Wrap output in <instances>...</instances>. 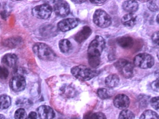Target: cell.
I'll return each mask as SVG.
<instances>
[{
    "instance_id": "d6986e66",
    "label": "cell",
    "mask_w": 159,
    "mask_h": 119,
    "mask_svg": "<svg viewBox=\"0 0 159 119\" xmlns=\"http://www.w3.org/2000/svg\"><path fill=\"white\" fill-rule=\"evenodd\" d=\"M60 51L63 53H69L72 48V45L67 39H62L59 43Z\"/></svg>"
},
{
    "instance_id": "277c9868",
    "label": "cell",
    "mask_w": 159,
    "mask_h": 119,
    "mask_svg": "<svg viewBox=\"0 0 159 119\" xmlns=\"http://www.w3.org/2000/svg\"><path fill=\"white\" fill-rule=\"evenodd\" d=\"M114 66L118 72L126 78H130L134 75V66L128 60L121 59L117 61Z\"/></svg>"
},
{
    "instance_id": "836d02e7",
    "label": "cell",
    "mask_w": 159,
    "mask_h": 119,
    "mask_svg": "<svg viewBox=\"0 0 159 119\" xmlns=\"http://www.w3.org/2000/svg\"><path fill=\"white\" fill-rule=\"evenodd\" d=\"M72 2H73L75 3L80 4V3H82L84 2H86V1H72Z\"/></svg>"
},
{
    "instance_id": "9a60e30c",
    "label": "cell",
    "mask_w": 159,
    "mask_h": 119,
    "mask_svg": "<svg viewBox=\"0 0 159 119\" xmlns=\"http://www.w3.org/2000/svg\"><path fill=\"white\" fill-rule=\"evenodd\" d=\"M117 43L122 48L128 49L132 47L134 45V40L132 37L129 36H123L118 38Z\"/></svg>"
},
{
    "instance_id": "e575fe53",
    "label": "cell",
    "mask_w": 159,
    "mask_h": 119,
    "mask_svg": "<svg viewBox=\"0 0 159 119\" xmlns=\"http://www.w3.org/2000/svg\"><path fill=\"white\" fill-rule=\"evenodd\" d=\"M155 75H156V76L157 77H158V78H159V69L158 70H157V71H156V73H155Z\"/></svg>"
},
{
    "instance_id": "4dcf8cb0",
    "label": "cell",
    "mask_w": 159,
    "mask_h": 119,
    "mask_svg": "<svg viewBox=\"0 0 159 119\" xmlns=\"http://www.w3.org/2000/svg\"><path fill=\"white\" fill-rule=\"evenodd\" d=\"M30 103V102L29 100L24 99V100H20L18 101V103H17V104L19 106H25V105L27 104Z\"/></svg>"
},
{
    "instance_id": "f1b7e54d",
    "label": "cell",
    "mask_w": 159,
    "mask_h": 119,
    "mask_svg": "<svg viewBox=\"0 0 159 119\" xmlns=\"http://www.w3.org/2000/svg\"><path fill=\"white\" fill-rule=\"evenodd\" d=\"M148 8L152 12H156L159 9L158 7L155 2H150L148 4Z\"/></svg>"
},
{
    "instance_id": "7a4b0ae2",
    "label": "cell",
    "mask_w": 159,
    "mask_h": 119,
    "mask_svg": "<svg viewBox=\"0 0 159 119\" xmlns=\"http://www.w3.org/2000/svg\"><path fill=\"white\" fill-rule=\"evenodd\" d=\"M33 51L40 59L45 61H54L56 54L50 47L44 43H37L34 45Z\"/></svg>"
},
{
    "instance_id": "ba28073f",
    "label": "cell",
    "mask_w": 159,
    "mask_h": 119,
    "mask_svg": "<svg viewBox=\"0 0 159 119\" xmlns=\"http://www.w3.org/2000/svg\"><path fill=\"white\" fill-rule=\"evenodd\" d=\"M54 10L56 15L61 17L67 16L70 11L69 3L64 1H56L54 6Z\"/></svg>"
},
{
    "instance_id": "f35d334b",
    "label": "cell",
    "mask_w": 159,
    "mask_h": 119,
    "mask_svg": "<svg viewBox=\"0 0 159 119\" xmlns=\"http://www.w3.org/2000/svg\"></svg>"
},
{
    "instance_id": "3957f363",
    "label": "cell",
    "mask_w": 159,
    "mask_h": 119,
    "mask_svg": "<svg viewBox=\"0 0 159 119\" xmlns=\"http://www.w3.org/2000/svg\"><path fill=\"white\" fill-rule=\"evenodd\" d=\"M71 72L75 77L82 80H89L99 75L98 70L91 69L85 66L79 65L72 68Z\"/></svg>"
},
{
    "instance_id": "ffe728a7",
    "label": "cell",
    "mask_w": 159,
    "mask_h": 119,
    "mask_svg": "<svg viewBox=\"0 0 159 119\" xmlns=\"http://www.w3.org/2000/svg\"><path fill=\"white\" fill-rule=\"evenodd\" d=\"M11 99L6 94H2L0 96V109H5L11 105Z\"/></svg>"
},
{
    "instance_id": "8992f818",
    "label": "cell",
    "mask_w": 159,
    "mask_h": 119,
    "mask_svg": "<svg viewBox=\"0 0 159 119\" xmlns=\"http://www.w3.org/2000/svg\"><path fill=\"white\" fill-rule=\"evenodd\" d=\"M134 63L137 67L143 69L152 67L155 63V60L151 55L147 53H141L134 57Z\"/></svg>"
},
{
    "instance_id": "8d00e7d4",
    "label": "cell",
    "mask_w": 159,
    "mask_h": 119,
    "mask_svg": "<svg viewBox=\"0 0 159 119\" xmlns=\"http://www.w3.org/2000/svg\"><path fill=\"white\" fill-rule=\"evenodd\" d=\"M157 23L159 24V14L157 16Z\"/></svg>"
},
{
    "instance_id": "5bb4252c",
    "label": "cell",
    "mask_w": 159,
    "mask_h": 119,
    "mask_svg": "<svg viewBox=\"0 0 159 119\" xmlns=\"http://www.w3.org/2000/svg\"><path fill=\"white\" fill-rule=\"evenodd\" d=\"M137 16L134 13H128L122 17L121 22L127 27H134L137 22Z\"/></svg>"
},
{
    "instance_id": "2e32d148",
    "label": "cell",
    "mask_w": 159,
    "mask_h": 119,
    "mask_svg": "<svg viewBox=\"0 0 159 119\" xmlns=\"http://www.w3.org/2000/svg\"><path fill=\"white\" fill-rule=\"evenodd\" d=\"M17 60V57L15 54H7L3 57L2 62L9 67H13L16 66Z\"/></svg>"
},
{
    "instance_id": "8fae6325",
    "label": "cell",
    "mask_w": 159,
    "mask_h": 119,
    "mask_svg": "<svg viewBox=\"0 0 159 119\" xmlns=\"http://www.w3.org/2000/svg\"><path fill=\"white\" fill-rule=\"evenodd\" d=\"M114 104L119 109L125 110L129 106L130 100L129 97L125 94H118L114 98Z\"/></svg>"
},
{
    "instance_id": "7c38bea8",
    "label": "cell",
    "mask_w": 159,
    "mask_h": 119,
    "mask_svg": "<svg viewBox=\"0 0 159 119\" xmlns=\"http://www.w3.org/2000/svg\"><path fill=\"white\" fill-rule=\"evenodd\" d=\"M38 117L41 119H52L55 117L53 109L50 107L42 105L37 109Z\"/></svg>"
},
{
    "instance_id": "e0dca14e",
    "label": "cell",
    "mask_w": 159,
    "mask_h": 119,
    "mask_svg": "<svg viewBox=\"0 0 159 119\" xmlns=\"http://www.w3.org/2000/svg\"><path fill=\"white\" fill-rule=\"evenodd\" d=\"M139 5L135 1H126L122 4V8L129 13H133L138 10Z\"/></svg>"
},
{
    "instance_id": "cb8c5ba5",
    "label": "cell",
    "mask_w": 159,
    "mask_h": 119,
    "mask_svg": "<svg viewBox=\"0 0 159 119\" xmlns=\"http://www.w3.org/2000/svg\"><path fill=\"white\" fill-rule=\"evenodd\" d=\"M84 119H107L104 114L101 112L90 113L85 116Z\"/></svg>"
},
{
    "instance_id": "ac0fdd59",
    "label": "cell",
    "mask_w": 159,
    "mask_h": 119,
    "mask_svg": "<svg viewBox=\"0 0 159 119\" xmlns=\"http://www.w3.org/2000/svg\"><path fill=\"white\" fill-rule=\"evenodd\" d=\"M119 77L116 74H112L107 77L105 82L106 85L109 88L116 87L119 83Z\"/></svg>"
},
{
    "instance_id": "d590c367",
    "label": "cell",
    "mask_w": 159,
    "mask_h": 119,
    "mask_svg": "<svg viewBox=\"0 0 159 119\" xmlns=\"http://www.w3.org/2000/svg\"><path fill=\"white\" fill-rule=\"evenodd\" d=\"M0 119H5V117L2 114H0Z\"/></svg>"
},
{
    "instance_id": "9c48e42d",
    "label": "cell",
    "mask_w": 159,
    "mask_h": 119,
    "mask_svg": "<svg viewBox=\"0 0 159 119\" xmlns=\"http://www.w3.org/2000/svg\"><path fill=\"white\" fill-rule=\"evenodd\" d=\"M9 84L10 88L14 91H22L26 88V80L23 76L17 75L10 80Z\"/></svg>"
},
{
    "instance_id": "7402d4cb",
    "label": "cell",
    "mask_w": 159,
    "mask_h": 119,
    "mask_svg": "<svg viewBox=\"0 0 159 119\" xmlns=\"http://www.w3.org/2000/svg\"><path fill=\"white\" fill-rule=\"evenodd\" d=\"M134 114L130 110H123L120 114L118 119H134Z\"/></svg>"
},
{
    "instance_id": "d6a6232c",
    "label": "cell",
    "mask_w": 159,
    "mask_h": 119,
    "mask_svg": "<svg viewBox=\"0 0 159 119\" xmlns=\"http://www.w3.org/2000/svg\"><path fill=\"white\" fill-rule=\"evenodd\" d=\"M92 3L95 5H102L106 2V1H90Z\"/></svg>"
},
{
    "instance_id": "603a6c76",
    "label": "cell",
    "mask_w": 159,
    "mask_h": 119,
    "mask_svg": "<svg viewBox=\"0 0 159 119\" xmlns=\"http://www.w3.org/2000/svg\"><path fill=\"white\" fill-rule=\"evenodd\" d=\"M98 96L102 99H107L111 97V93L109 91L104 88L100 89L97 90Z\"/></svg>"
},
{
    "instance_id": "6da1fadb",
    "label": "cell",
    "mask_w": 159,
    "mask_h": 119,
    "mask_svg": "<svg viewBox=\"0 0 159 119\" xmlns=\"http://www.w3.org/2000/svg\"><path fill=\"white\" fill-rule=\"evenodd\" d=\"M106 42L102 37L99 35L89 45L88 49V61L92 67H96L101 62V56L105 47Z\"/></svg>"
},
{
    "instance_id": "f546056e",
    "label": "cell",
    "mask_w": 159,
    "mask_h": 119,
    "mask_svg": "<svg viewBox=\"0 0 159 119\" xmlns=\"http://www.w3.org/2000/svg\"><path fill=\"white\" fill-rule=\"evenodd\" d=\"M151 86L153 90L159 92V78L153 81Z\"/></svg>"
},
{
    "instance_id": "5b68a950",
    "label": "cell",
    "mask_w": 159,
    "mask_h": 119,
    "mask_svg": "<svg viewBox=\"0 0 159 119\" xmlns=\"http://www.w3.org/2000/svg\"><path fill=\"white\" fill-rule=\"evenodd\" d=\"M93 21L98 27L106 28L111 25L112 19L104 10L97 9L93 14Z\"/></svg>"
},
{
    "instance_id": "83f0119b",
    "label": "cell",
    "mask_w": 159,
    "mask_h": 119,
    "mask_svg": "<svg viewBox=\"0 0 159 119\" xmlns=\"http://www.w3.org/2000/svg\"><path fill=\"white\" fill-rule=\"evenodd\" d=\"M151 39L152 42L155 45L159 46V31L153 34Z\"/></svg>"
},
{
    "instance_id": "30bf717a",
    "label": "cell",
    "mask_w": 159,
    "mask_h": 119,
    "mask_svg": "<svg viewBox=\"0 0 159 119\" xmlns=\"http://www.w3.org/2000/svg\"><path fill=\"white\" fill-rule=\"evenodd\" d=\"M79 23V20L77 18L65 19L59 22L57 28L61 31H68L77 27Z\"/></svg>"
},
{
    "instance_id": "484cf974",
    "label": "cell",
    "mask_w": 159,
    "mask_h": 119,
    "mask_svg": "<svg viewBox=\"0 0 159 119\" xmlns=\"http://www.w3.org/2000/svg\"><path fill=\"white\" fill-rule=\"evenodd\" d=\"M9 72L8 69L3 66H0V79L5 80L8 77Z\"/></svg>"
},
{
    "instance_id": "d4e9b609",
    "label": "cell",
    "mask_w": 159,
    "mask_h": 119,
    "mask_svg": "<svg viewBox=\"0 0 159 119\" xmlns=\"http://www.w3.org/2000/svg\"><path fill=\"white\" fill-rule=\"evenodd\" d=\"M27 113L23 108H19L15 112V119H27Z\"/></svg>"
},
{
    "instance_id": "4fadbf2b",
    "label": "cell",
    "mask_w": 159,
    "mask_h": 119,
    "mask_svg": "<svg viewBox=\"0 0 159 119\" xmlns=\"http://www.w3.org/2000/svg\"><path fill=\"white\" fill-rule=\"evenodd\" d=\"M92 30L89 26H84L75 34V39L79 43L86 41L91 34Z\"/></svg>"
},
{
    "instance_id": "52a82bcc",
    "label": "cell",
    "mask_w": 159,
    "mask_h": 119,
    "mask_svg": "<svg viewBox=\"0 0 159 119\" xmlns=\"http://www.w3.org/2000/svg\"><path fill=\"white\" fill-rule=\"evenodd\" d=\"M53 8L48 4L36 6L32 10L33 16L40 19L46 20L49 18L52 14Z\"/></svg>"
},
{
    "instance_id": "74e56055",
    "label": "cell",
    "mask_w": 159,
    "mask_h": 119,
    "mask_svg": "<svg viewBox=\"0 0 159 119\" xmlns=\"http://www.w3.org/2000/svg\"><path fill=\"white\" fill-rule=\"evenodd\" d=\"M157 56L158 58L159 59V50L157 54Z\"/></svg>"
},
{
    "instance_id": "4316f807",
    "label": "cell",
    "mask_w": 159,
    "mask_h": 119,
    "mask_svg": "<svg viewBox=\"0 0 159 119\" xmlns=\"http://www.w3.org/2000/svg\"><path fill=\"white\" fill-rule=\"evenodd\" d=\"M150 104L154 109L159 111V96L153 97L151 99Z\"/></svg>"
},
{
    "instance_id": "44dd1931",
    "label": "cell",
    "mask_w": 159,
    "mask_h": 119,
    "mask_svg": "<svg viewBox=\"0 0 159 119\" xmlns=\"http://www.w3.org/2000/svg\"><path fill=\"white\" fill-rule=\"evenodd\" d=\"M140 119H159V118L157 114L155 111L147 110L142 114Z\"/></svg>"
},
{
    "instance_id": "1f68e13d",
    "label": "cell",
    "mask_w": 159,
    "mask_h": 119,
    "mask_svg": "<svg viewBox=\"0 0 159 119\" xmlns=\"http://www.w3.org/2000/svg\"><path fill=\"white\" fill-rule=\"evenodd\" d=\"M27 119H37V115L35 112H31L27 117Z\"/></svg>"
}]
</instances>
